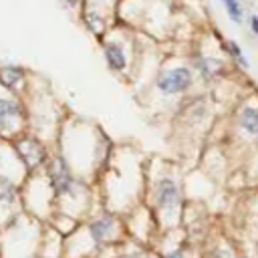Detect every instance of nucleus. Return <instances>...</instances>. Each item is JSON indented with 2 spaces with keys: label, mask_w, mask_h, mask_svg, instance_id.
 I'll list each match as a JSON object with an SVG mask.
<instances>
[{
  "label": "nucleus",
  "mask_w": 258,
  "mask_h": 258,
  "mask_svg": "<svg viewBox=\"0 0 258 258\" xmlns=\"http://www.w3.org/2000/svg\"><path fill=\"white\" fill-rule=\"evenodd\" d=\"M48 181H50L52 189L60 196L75 198L79 194V181L73 177V171H71L69 163L64 161V157L50 159V163H48Z\"/></svg>",
  "instance_id": "1"
},
{
  "label": "nucleus",
  "mask_w": 258,
  "mask_h": 258,
  "mask_svg": "<svg viewBox=\"0 0 258 258\" xmlns=\"http://www.w3.org/2000/svg\"><path fill=\"white\" fill-rule=\"evenodd\" d=\"M14 149L26 169H36L46 161V149L36 137H28V135L18 137L14 141Z\"/></svg>",
  "instance_id": "2"
},
{
  "label": "nucleus",
  "mask_w": 258,
  "mask_h": 258,
  "mask_svg": "<svg viewBox=\"0 0 258 258\" xmlns=\"http://www.w3.org/2000/svg\"><path fill=\"white\" fill-rule=\"evenodd\" d=\"M191 85V73L185 67H177V69H169L159 73L157 77V89L163 95H177L183 93L187 87Z\"/></svg>",
  "instance_id": "3"
},
{
  "label": "nucleus",
  "mask_w": 258,
  "mask_h": 258,
  "mask_svg": "<svg viewBox=\"0 0 258 258\" xmlns=\"http://www.w3.org/2000/svg\"><path fill=\"white\" fill-rule=\"evenodd\" d=\"M22 123V107L14 97L0 95V135H14Z\"/></svg>",
  "instance_id": "4"
},
{
  "label": "nucleus",
  "mask_w": 258,
  "mask_h": 258,
  "mask_svg": "<svg viewBox=\"0 0 258 258\" xmlns=\"http://www.w3.org/2000/svg\"><path fill=\"white\" fill-rule=\"evenodd\" d=\"M155 202H157L159 210H163V212L175 210L177 204H179L177 185H175L171 179H161V181L157 183V189H155Z\"/></svg>",
  "instance_id": "5"
},
{
  "label": "nucleus",
  "mask_w": 258,
  "mask_h": 258,
  "mask_svg": "<svg viewBox=\"0 0 258 258\" xmlns=\"http://www.w3.org/2000/svg\"><path fill=\"white\" fill-rule=\"evenodd\" d=\"M103 56H105L107 67L111 71H115V73L125 71V67H127V52H125V46L119 40H107L103 44Z\"/></svg>",
  "instance_id": "6"
},
{
  "label": "nucleus",
  "mask_w": 258,
  "mask_h": 258,
  "mask_svg": "<svg viewBox=\"0 0 258 258\" xmlns=\"http://www.w3.org/2000/svg\"><path fill=\"white\" fill-rule=\"evenodd\" d=\"M89 232H91V238L97 244H103V242L113 240V236L117 232V224H115V220L111 216H101V218H97V220L91 222Z\"/></svg>",
  "instance_id": "7"
},
{
  "label": "nucleus",
  "mask_w": 258,
  "mask_h": 258,
  "mask_svg": "<svg viewBox=\"0 0 258 258\" xmlns=\"http://www.w3.org/2000/svg\"><path fill=\"white\" fill-rule=\"evenodd\" d=\"M0 85L14 93L16 89H20L24 85V71L16 64H2L0 67Z\"/></svg>",
  "instance_id": "8"
},
{
  "label": "nucleus",
  "mask_w": 258,
  "mask_h": 258,
  "mask_svg": "<svg viewBox=\"0 0 258 258\" xmlns=\"http://www.w3.org/2000/svg\"><path fill=\"white\" fill-rule=\"evenodd\" d=\"M240 125L250 131V133H256L258 135V109L254 107H246L240 115Z\"/></svg>",
  "instance_id": "9"
},
{
  "label": "nucleus",
  "mask_w": 258,
  "mask_h": 258,
  "mask_svg": "<svg viewBox=\"0 0 258 258\" xmlns=\"http://www.w3.org/2000/svg\"><path fill=\"white\" fill-rule=\"evenodd\" d=\"M16 202V185L8 179H0V204L12 206Z\"/></svg>",
  "instance_id": "10"
},
{
  "label": "nucleus",
  "mask_w": 258,
  "mask_h": 258,
  "mask_svg": "<svg viewBox=\"0 0 258 258\" xmlns=\"http://www.w3.org/2000/svg\"><path fill=\"white\" fill-rule=\"evenodd\" d=\"M196 67L202 71L204 77H212L214 73H218L220 62H218V60H212V58H198V60H196Z\"/></svg>",
  "instance_id": "11"
},
{
  "label": "nucleus",
  "mask_w": 258,
  "mask_h": 258,
  "mask_svg": "<svg viewBox=\"0 0 258 258\" xmlns=\"http://www.w3.org/2000/svg\"><path fill=\"white\" fill-rule=\"evenodd\" d=\"M226 10H228V16L234 20V22H240L242 20V10H240V4L238 0H222Z\"/></svg>",
  "instance_id": "12"
},
{
  "label": "nucleus",
  "mask_w": 258,
  "mask_h": 258,
  "mask_svg": "<svg viewBox=\"0 0 258 258\" xmlns=\"http://www.w3.org/2000/svg\"><path fill=\"white\" fill-rule=\"evenodd\" d=\"M228 48H230V52L234 54V58H236V60H238L242 67H248V62H246V58H244V54H242L240 46H238L234 40H230V42H228Z\"/></svg>",
  "instance_id": "13"
},
{
  "label": "nucleus",
  "mask_w": 258,
  "mask_h": 258,
  "mask_svg": "<svg viewBox=\"0 0 258 258\" xmlns=\"http://www.w3.org/2000/svg\"><path fill=\"white\" fill-rule=\"evenodd\" d=\"M60 2H62V6H67V10H75L81 4V0H60Z\"/></svg>",
  "instance_id": "14"
},
{
  "label": "nucleus",
  "mask_w": 258,
  "mask_h": 258,
  "mask_svg": "<svg viewBox=\"0 0 258 258\" xmlns=\"http://www.w3.org/2000/svg\"><path fill=\"white\" fill-rule=\"evenodd\" d=\"M250 22H252V30L258 34V16H252V18H250Z\"/></svg>",
  "instance_id": "15"
},
{
  "label": "nucleus",
  "mask_w": 258,
  "mask_h": 258,
  "mask_svg": "<svg viewBox=\"0 0 258 258\" xmlns=\"http://www.w3.org/2000/svg\"><path fill=\"white\" fill-rule=\"evenodd\" d=\"M167 258H181V254H177V252H173V254H169Z\"/></svg>",
  "instance_id": "16"
}]
</instances>
